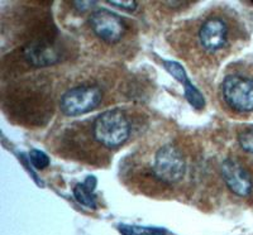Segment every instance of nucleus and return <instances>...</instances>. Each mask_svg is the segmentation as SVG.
<instances>
[{
  "label": "nucleus",
  "instance_id": "20e7f679",
  "mask_svg": "<svg viewBox=\"0 0 253 235\" xmlns=\"http://www.w3.org/2000/svg\"><path fill=\"white\" fill-rule=\"evenodd\" d=\"M221 98L237 113H253V78L242 74L227 75L220 85Z\"/></svg>",
  "mask_w": 253,
  "mask_h": 235
},
{
  "label": "nucleus",
  "instance_id": "2eb2a0df",
  "mask_svg": "<svg viewBox=\"0 0 253 235\" xmlns=\"http://www.w3.org/2000/svg\"><path fill=\"white\" fill-rule=\"evenodd\" d=\"M107 4H109L112 6H118V8L128 10V12L135 10L137 6H138V3L134 1V0H126V1H107Z\"/></svg>",
  "mask_w": 253,
  "mask_h": 235
},
{
  "label": "nucleus",
  "instance_id": "f03ea898",
  "mask_svg": "<svg viewBox=\"0 0 253 235\" xmlns=\"http://www.w3.org/2000/svg\"><path fill=\"white\" fill-rule=\"evenodd\" d=\"M20 53L29 66L47 67L62 60L63 49L56 38V29L47 26L28 38Z\"/></svg>",
  "mask_w": 253,
  "mask_h": 235
},
{
  "label": "nucleus",
  "instance_id": "0eeeda50",
  "mask_svg": "<svg viewBox=\"0 0 253 235\" xmlns=\"http://www.w3.org/2000/svg\"><path fill=\"white\" fill-rule=\"evenodd\" d=\"M101 101L103 91L100 87L91 83H84L63 92L60 108L67 117H79L96 109Z\"/></svg>",
  "mask_w": 253,
  "mask_h": 235
},
{
  "label": "nucleus",
  "instance_id": "39448f33",
  "mask_svg": "<svg viewBox=\"0 0 253 235\" xmlns=\"http://www.w3.org/2000/svg\"><path fill=\"white\" fill-rule=\"evenodd\" d=\"M199 48L205 55L218 56L228 48L230 43V26L220 15H211L200 24L198 29Z\"/></svg>",
  "mask_w": 253,
  "mask_h": 235
},
{
  "label": "nucleus",
  "instance_id": "f8f14e48",
  "mask_svg": "<svg viewBox=\"0 0 253 235\" xmlns=\"http://www.w3.org/2000/svg\"><path fill=\"white\" fill-rule=\"evenodd\" d=\"M184 94L186 100L189 101L190 105H193L196 110H202L205 105V100L204 96L202 95V92L199 91L195 86H194L193 83L190 82V80L187 78L184 83Z\"/></svg>",
  "mask_w": 253,
  "mask_h": 235
},
{
  "label": "nucleus",
  "instance_id": "f257e3e1",
  "mask_svg": "<svg viewBox=\"0 0 253 235\" xmlns=\"http://www.w3.org/2000/svg\"><path fill=\"white\" fill-rule=\"evenodd\" d=\"M9 112L20 123L31 126H42L53 114L52 99L40 89L17 90L6 100Z\"/></svg>",
  "mask_w": 253,
  "mask_h": 235
},
{
  "label": "nucleus",
  "instance_id": "423d86ee",
  "mask_svg": "<svg viewBox=\"0 0 253 235\" xmlns=\"http://www.w3.org/2000/svg\"><path fill=\"white\" fill-rule=\"evenodd\" d=\"M186 173V161L180 149L166 144L158 149L152 163V175L165 185L177 184Z\"/></svg>",
  "mask_w": 253,
  "mask_h": 235
},
{
  "label": "nucleus",
  "instance_id": "9d476101",
  "mask_svg": "<svg viewBox=\"0 0 253 235\" xmlns=\"http://www.w3.org/2000/svg\"><path fill=\"white\" fill-rule=\"evenodd\" d=\"M95 185V177H87L83 184H78L74 187V196L76 200L89 209H96V197L94 194Z\"/></svg>",
  "mask_w": 253,
  "mask_h": 235
},
{
  "label": "nucleus",
  "instance_id": "dca6fc26",
  "mask_svg": "<svg viewBox=\"0 0 253 235\" xmlns=\"http://www.w3.org/2000/svg\"><path fill=\"white\" fill-rule=\"evenodd\" d=\"M95 4H96V1H72V5L75 6L76 10L80 13L86 12V10L91 9Z\"/></svg>",
  "mask_w": 253,
  "mask_h": 235
},
{
  "label": "nucleus",
  "instance_id": "7ed1b4c3",
  "mask_svg": "<svg viewBox=\"0 0 253 235\" xmlns=\"http://www.w3.org/2000/svg\"><path fill=\"white\" fill-rule=\"evenodd\" d=\"M130 121L121 109L101 113L92 123V137L95 142L108 149L123 146L130 137Z\"/></svg>",
  "mask_w": 253,
  "mask_h": 235
},
{
  "label": "nucleus",
  "instance_id": "9b49d317",
  "mask_svg": "<svg viewBox=\"0 0 253 235\" xmlns=\"http://www.w3.org/2000/svg\"><path fill=\"white\" fill-rule=\"evenodd\" d=\"M118 229L122 235H166V230L161 228L139 227L129 224H121Z\"/></svg>",
  "mask_w": 253,
  "mask_h": 235
},
{
  "label": "nucleus",
  "instance_id": "f3484780",
  "mask_svg": "<svg viewBox=\"0 0 253 235\" xmlns=\"http://www.w3.org/2000/svg\"><path fill=\"white\" fill-rule=\"evenodd\" d=\"M251 4H252V5H253V1H251Z\"/></svg>",
  "mask_w": 253,
  "mask_h": 235
},
{
  "label": "nucleus",
  "instance_id": "ddd939ff",
  "mask_svg": "<svg viewBox=\"0 0 253 235\" xmlns=\"http://www.w3.org/2000/svg\"><path fill=\"white\" fill-rule=\"evenodd\" d=\"M29 159L37 169H44L49 166V158L40 149H32L29 152Z\"/></svg>",
  "mask_w": 253,
  "mask_h": 235
},
{
  "label": "nucleus",
  "instance_id": "1a4fd4ad",
  "mask_svg": "<svg viewBox=\"0 0 253 235\" xmlns=\"http://www.w3.org/2000/svg\"><path fill=\"white\" fill-rule=\"evenodd\" d=\"M221 177L234 195L246 197L253 190V178L245 167L234 158H227L220 166Z\"/></svg>",
  "mask_w": 253,
  "mask_h": 235
},
{
  "label": "nucleus",
  "instance_id": "6e6552de",
  "mask_svg": "<svg viewBox=\"0 0 253 235\" xmlns=\"http://www.w3.org/2000/svg\"><path fill=\"white\" fill-rule=\"evenodd\" d=\"M89 26L99 39L109 44L121 42L128 29L123 18L104 8L91 13L89 17Z\"/></svg>",
  "mask_w": 253,
  "mask_h": 235
},
{
  "label": "nucleus",
  "instance_id": "4468645a",
  "mask_svg": "<svg viewBox=\"0 0 253 235\" xmlns=\"http://www.w3.org/2000/svg\"><path fill=\"white\" fill-rule=\"evenodd\" d=\"M238 143L245 152L253 155V129H248L238 134Z\"/></svg>",
  "mask_w": 253,
  "mask_h": 235
}]
</instances>
